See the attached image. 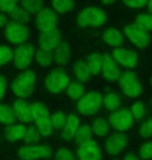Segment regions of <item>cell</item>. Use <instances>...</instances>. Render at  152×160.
I'll list each match as a JSON object with an SVG mask.
<instances>
[{
    "label": "cell",
    "instance_id": "1",
    "mask_svg": "<svg viewBox=\"0 0 152 160\" xmlns=\"http://www.w3.org/2000/svg\"><path fill=\"white\" fill-rule=\"evenodd\" d=\"M37 77L32 71H24L14 80L12 85L14 94L19 98H27L35 88Z\"/></svg>",
    "mask_w": 152,
    "mask_h": 160
},
{
    "label": "cell",
    "instance_id": "2",
    "mask_svg": "<svg viewBox=\"0 0 152 160\" xmlns=\"http://www.w3.org/2000/svg\"><path fill=\"white\" fill-rule=\"evenodd\" d=\"M106 20L105 12L101 8L89 6L83 8L77 16V24L80 27H98Z\"/></svg>",
    "mask_w": 152,
    "mask_h": 160
},
{
    "label": "cell",
    "instance_id": "3",
    "mask_svg": "<svg viewBox=\"0 0 152 160\" xmlns=\"http://www.w3.org/2000/svg\"><path fill=\"white\" fill-rule=\"evenodd\" d=\"M31 109L37 129L40 131L42 136L51 135L53 127L51 125V116L47 108L41 103H34L31 105Z\"/></svg>",
    "mask_w": 152,
    "mask_h": 160
},
{
    "label": "cell",
    "instance_id": "4",
    "mask_svg": "<svg viewBox=\"0 0 152 160\" xmlns=\"http://www.w3.org/2000/svg\"><path fill=\"white\" fill-rule=\"evenodd\" d=\"M103 104V97L96 92H88L79 99L77 103V108L82 114L95 113L101 108Z\"/></svg>",
    "mask_w": 152,
    "mask_h": 160
},
{
    "label": "cell",
    "instance_id": "5",
    "mask_svg": "<svg viewBox=\"0 0 152 160\" xmlns=\"http://www.w3.org/2000/svg\"><path fill=\"white\" fill-rule=\"evenodd\" d=\"M120 85L123 92L128 97H138L142 94V85L134 73L124 71L120 75Z\"/></svg>",
    "mask_w": 152,
    "mask_h": 160
},
{
    "label": "cell",
    "instance_id": "6",
    "mask_svg": "<svg viewBox=\"0 0 152 160\" xmlns=\"http://www.w3.org/2000/svg\"><path fill=\"white\" fill-rule=\"evenodd\" d=\"M46 85L47 88L51 92L59 94L66 89L69 85V77L63 70L55 69L51 71L46 79Z\"/></svg>",
    "mask_w": 152,
    "mask_h": 160
},
{
    "label": "cell",
    "instance_id": "7",
    "mask_svg": "<svg viewBox=\"0 0 152 160\" xmlns=\"http://www.w3.org/2000/svg\"><path fill=\"white\" fill-rule=\"evenodd\" d=\"M18 155L22 160L47 159L51 155V149L48 146H24L19 149Z\"/></svg>",
    "mask_w": 152,
    "mask_h": 160
},
{
    "label": "cell",
    "instance_id": "8",
    "mask_svg": "<svg viewBox=\"0 0 152 160\" xmlns=\"http://www.w3.org/2000/svg\"><path fill=\"white\" fill-rule=\"evenodd\" d=\"M5 34L8 40L13 44H23L28 40V30L26 26L14 20L6 24Z\"/></svg>",
    "mask_w": 152,
    "mask_h": 160
},
{
    "label": "cell",
    "instance_id": "9",
    "mask_svg": "<svg viewBox=\"0 0 152 160\" xmlns=\"http://www.w3.org/2000/svg\"><path fill=\"white\" fill-rule=\"evenodd\" d=\"M124 33L126 38L138 48H145L149 45L150 39L147 31L142 29L135 23L129 24L128 26H126L124 29Z\"/></svg>",
    "mask_w": 152,
    "mask_h": 160
},
{
    "label": "cell",
    "instance_id": "10",
    "mask_svg": "<svg viewBox=\"0 0 152 160\" xmlns=\"http://www.w3.org/2000/svg\"><path fill=\"white\" fill-rule=\"evenodd\" d=\"M134 120V119L129 109H119L109 116L108 123L114 129L124 131L132 126Z\"/></svg>",
    "mask_w": 152,
    "mask_h": 160
},
{
    "label": "cell",
    "instance_id": "11",
    "mask_svg": "<svg viewBox=\"0 0 152 160\" xmlns=\"http://www.w3.org/2000/svg\"><path fill=\"white\" fill-rule=\"evenodd\" d=\"M56 24L57 16L52 9L43 8L38 12L37 18H35V26L39 30H41V32L53 29L56 27Z\"/></svg>",
    "mask_w": 152,
    "mask_h": 160
},
{
    "label": "cell",
    "instance_id": "12",
    "mask_svg": "<svg viewBox=\"0 0 152 160\" xmlns=\"http://www.w3.org/2000/svg\"><path fill=\"white\" fill-rule=\"evenodd\" d=\"M34 56V48L31 45H21L15 50L13 59H14L15 66L18 69H26Z\"/></svg>",
    "mask_w": 152,
    "mask_h": 160
},
{
    "label": "cell",
    "instance_id": "13",
    "mask_svg": "<svg viewBox=\"0 0 152 160\" xmlns=\"http://www.w3.org/2000/svg\"><path fill=\"white\" fill-rule=\"evenodd\" d=\"M61 43V37L59 29L55 27L48 31H44L39 37V44L42 49L51 51L54 50Z\"/></svg>",
    "mask_w": 152,
    "mask_h": 160
},
{
    "label": "cell",
    "instance_id": "14",
    "mask_svg": "<svg viewBox=\"0 0 152 160\" xmlns=\"http://www.w3.org/2000/svg\"><path fill=\"white\" fill-rule=\"evenodd\" d=\"M77 157L79 160H100L101 151L94 140H89L79 146L77 150Z\"/></svg>",
    "mask_w": 152,
    "mask_h": 160
},
{
    "label": "cell",
    "instance_id": "15",
    "mask_svg": "<svg viewBox=\"0 0 152 160\" xmlns=\"http://www.w3.org/2000/svg\"><path fill=\"white\" fill-rule=\"evenodd\" d=\"M113 58L117 60L121 65L128 67V68H134L138 63V55L134 51L120 49L117 48L113 51Z\"/></svg>",
    "mask_w": 152,
    "mask_h": 160
},
{
    "label": "cell",
    "instance_id": "16",
    "mask_svg": "<svg viewBox=\"0 0 152 160\" xmlns=\"http://www.w3.org/2000/svg\"><path fill=\"white\" fill-rule=\"evenodd\" d=\"M127 137L122 133H117L111 136L105 142V150L109 154L117 155L118 153L123 151L127 146Z\"/></svg>",
    "mask_w": 152,
    "mask_h": 160
},
{
    "label": "cell",
    "instance_id": "17",
    "mask_svg": "<svg viewBox=\"0 0 152 160\" xmlns=\"http://www.w3.org/2000/svg\"><path fill=\"white\" fill-rule=\"evenodd\" d=\"M101 70L103 76L109 81H115L121 75L118 65L116 63V60L113 58V56H109L107 54L103 55V63Z\"/></svg>",
    "mask_w": 152,
    "mask_h": 160
},
{
    "label": "cell",
    "instance_id": "18",
    "mask_svg": "<svg viewBox=\"0 0 152 160\" xmlns=\"http://www.w3.org/2000/svg\"><path fill=\"white\" fill-rule=\"evenodd\" d=\"M14 110L16 119H18L23 123H29L34 120V114H32L31 105L25 103L23 100H17L14 103Z\"/></svg>",
    "mask_w": 152,
    "mask_h": 160
},
{
    "label": "cell",
    "instance_id": "19",
    "mask_svg": "<svg viewBox=\"0 0 152 160\" xmlns=\"http://www.w3.org/2000/svg\"><path fill=\"white\" fill-rule=\"evenodd\" d=\"M78 128H79L78 118L76 116H74V114L68 116L66 125H65V127H64V133H63L64 138L66 140H71L72 138H74Z\"/></svg>",
    "mask_w": 152,
    "mask_h": 160
},
{
    "label": "cell",
    "instance_id": "20",
    "mask_svg": "<svg viewBox=\"0 0 152 160\" xmlns=\"http://www.w3.org/2000/svg\"><path fill=\"white\" fill-rule=\"evenodd\" d=\"M26 133V128L23 125H11L4 130V136L8 142H16L18 139L24 138Z\"/></svg>",
    "mask_w": 152,
    "mask_h": 160
},
{
    "label": "cell",
    "instance_id": "21",
    "mask_svg": "<svg viewBox=\"0 0 152 160\" xmlns=\"http://www.w3.org/2000/svg\"><path fill=\"white\" fill-rule=\"evenodd\" d=\"M123 34L117 29L114 28H109V29L105 30L103 33V41L109 46L114 48H119L123 44Z\"/></svg>",
    "mask_w": 152,
    "mask_h": 160
},
{
    "label": "cell",
    "instance_id": "22",
    "mask_svg": "<svg viewBox=\"0 0 152 160\" xmlns=\"http://www.w3.org/2000/svg\"><path fill=\"white\" fill-rule=\"evenodd\" d=\"M90 76H91V72L86 62L83 60H78L74 65V77L77 80V82H86L90 79Z\"/></svg>",
    "mask_w": 152,
    "mask_h": 160
},
{
    "label": "cell",
    "instance_id": "23",
    "mask_svg": "<svg viewBox=\"0 0 152 160\" xmlns=\"http://www.w3.org/2000/svg\"><path fill=\"white\" fill-rule=\"evenodd\" d=\"M52 55L53 60H55L59 65H66L70 59V48L65 42H61L54 49Z\"/></svg>",
    "mask_w": 152,
    "mask_h": 160
},
{
    "label": "cell",
    "instance_id": "24",
    "mask_svg": "<svg viewBox=\"0 0 152 160\" xmlns=\"http://www.w3.org/2000/svg\"><path fill=\"white\" fill-rule=\"evenodd\" d=\"M103 63V56L99 53H93L88 57L86 65H88L91 75H97L99 74L102 69Z\"/></svg>",
    "mask_w": 152,
    "mask_h": 160
},
{
    "label": "cell",
    "instance_id": "25",
    "mask_svg": "<svg viewBox=\"0 0 152 160\" xmlns=\"http://www.w3.org/2000/svg\"><path fill=\"white\" fill-rule=\"evenodd\" d=\"M16 122V117L13 108L6 104H0V123L11 126Z\"/></svg>",
    "mask_w": 152,
    "mask_h": 160
},
{
    "label": "cell",
    "instance_id": "26",
    "mask_svg": "<svg viewBox=\"0 0 152 160\" xmlns=\"http://www.w3.org/2000/svg\"><path fill=\"white\" fill-rule=\"evenodd\" d=\"M85 92H86V88L82 83L79 82H71L69 83L67 88V92L69 95V97L71 99H80L85 96Z\"/></svg>",
    "mask_w": 152,
    "mask_h": 160
},
{
    "label": "cell",
    "instance_id": "27",
    "mask_svg": "<svg viewBox=\"0 0 152 160\" xmlns=\"http://www.w3.org/2000/svg\"><path fill=\"white\" fill-rule=\"evenodd\" d=\"M74 138H75L76 142H78L80 145L86 142H89V140H93V130L88 125L79 126Z\"/></svg>",
    "mask_w": 152,
    "mask_h": 160
},
{
    "label": "cell",
    "instance_id": "28",
    "mask_svg": "<svg viewBox=\"0 0 152 160\" xmlns=\"http://www.w3.org/2000/svg\"><path fill=\"white\" fill-rule=\"evenodd\" d=\"M11 17L14 19V21L18 22V23H21V24H26L28 22L30 21V14L29 12H27L25 9H23L21 8L20 5H17V8H16L13 12L11 15Z\"/></svg>",
    "mask_w": 152,
    "mask_h": 160
},
{
    "label": "cell",
    "instance_id": "29",
    "mask_svg": "<svg viewBox=\"0 0 152 160\" xmlns=\"http://www.w3.org/2000/svg\"><path fill=\"white\" fill-rule=\"evenodd\" d=\"M34 56L37 62L42 66H49L53 62V55L51 53V51L44 50L42 48L37 49L34 53Z\"/></svg>",
    "mask_w": 152,
    "mask_h": 160
},
{
    "label": "cell",
    "instance_id": "30",
    "mask_svg": "<svg viewBox=\"0 0 152 160\" xmlns=\"http://www.w3.org/2000/svg\"><path fill=\"white\" fill-rule=\"evenodd\" d=\"M19 5L30 14V12H37L42 11L44 3L42 1H39V0H23V1L19 3Z\"/></svg>",
    "mask_w": 152,
    "mask_h": 160
},
{
    "label": "cell",
    "instance_id": "31",
    "mask_svg": "<svg viewBox=\"0 0 152 160\" xmlns=\"http://www.w3.org/2000/svg\"><path fill=\"white\" fill-rule=\"evenodd\" d=\"M51 4H52L54 11L60 12V14L69 12L75 8V3L73 1H70V0H55V1L51 2Z\"/></svg>",
    "mask_w": 152,
    "mask_h": 160
},
{
    "label": "cell",
    "instance_id": "32",
    "mask_svg": "<svg viewBox=\"0 0 152 160\" xmlns=\"http://www.w3.org/2000/svg\"><path fill=\"white\" fill-rule=\"evenodd\" d=\"M42 137V134L40 133L37 128L34 126L28 127L26 129V133H25L24 140L28 146H34V143L39 142Z\"/></svg>",
    "mask_w": 152,
    "mask_h": 160
},
{
    "label": "cell",
    "instance_id": "33",
    "mask_svg": "<svg viewBox=\"0 0 152 160\" xmlns=\"http://www.w3.org/2000/svg\"><path fill=\"white\" fill-rule=\"evenodd\" d=\"M93 132L98 136H104L108 133V123L104 119H97L93 123Z\"/></svg>",
    "mask_w": 152,
    "mask_h": 160
},
{
    "label": "cell",
    "instance_id": "34",
    "mask_svg": "<svg viewBox=\"0 0 152 160\" xmlns=\"http://www.w3.org/2000/svg\"><path fill=\"white\" fill-rule=\"evenodd\" d=\"M135 24L145 31L152 30V15L140 14L135 19Z\"/></svg>",
    "mask_w": 152,
    "mask_h": 160
},
{
    "label": "cell",
    "instance_id": "35",
    "mask_svg": "<svg viewBox=\"0 0 152 160\" xmlns=\"http://www.w3.org/2000/svg\"><path fill=\"white\" fill-rule=\"evenodd\" d=\"M103 105L108 110H115L120 106V98L118 97V95L114 94V92L107 94L103 98Z\"/></svg>",
    "mask_w": 152,
    "mask_h": 160
},
{
    "label": "cell",
    "instance_id": "36",
    "mask_svg": "<svg viewBox=\"0 0 152 160\" xmlns=\"http://www.w3.org/2000/svg\"><path fill=\"white\" fill-rule=\"evenodd\" d=\"M67 122V117L63 111H56L51 116V125L55 129H61L65 127Z\"/></svg>",
    "mask_w": 152,
    "mask_h": 160
},
{
    "label": "cell",
    "instance_id": "37",
    "mask_svg": "<svg viewBox=\"0 0 152 160\" xmlns=\"http://www.w3.org/2000/svg\"><path fill=\"white\" fill-rule=\"evenodd\" d=\"M130 112L132 117H134V119L140 120L142 118H144L145 114H146V107H145V105L142 102H137V103H134L131 106Z\"/></svg>",
    "mask_w": 152,
    "mask_h": 160
},
{
    "label": "cell",
    "instance_id": "38",
    "mask_svg": "<svg viewBox=\"0 0 152 160\" xmlns=\"http://www.w3.org/2000/svg\"><path fill=\"white\" fill-rule=\"evenodd\" d=\"M17 5L18 2L14 0H0V12H3L6 16L11 15Z\"/></svg>",
    "mask_w": 152,
    "mask_h": 160
},
{
    "label": "cell",
    "instance_id": "39",
    "mask_svg": "<svg viewBox=\"0 0 152 160\" xmlns=\"http://www.w3.org/2000/svg\"><path fill=\"white\" fill-rule=\"evenodd\" d=\"M13 55L14 53L11 48L8 46H0V66L11 62L13 59Z\"/></svg>",
    "mask_w": 152,
    "mask_h": 160
},
{
    "label": "cell",
    "instance_id": "40",
    "mask_svg": "<svg viewBox=\"0 0 152 160\" xmlns=\"http://www.w3.org/2000/svg\"><path fill=\"white\" fill-rule=\"evenodd\" d=\"M140 157L144 160L152 158V142H147L142 145L140 149Z\"/></svg>",
    "mask_w": 152,
    "mask_h": 160
},
{
    "label": "cell",
    "instance_id": "41",
    "mask_svg": "<svg viewBox=\"0 0 152 160\" xmlns=\"http://www.w3.org/2000/svg\"><path fill=\"white\" fill-rule=\"evenodd\" d=\"M55 160H76L75 156L71 151L67 149L57 150L55 154Z\"/></svg>",
    "mask_w": 152,
    "mask_h": 160
},
{
    "label": "cell",
    "instance_id": "42",
    "mask_svg": "<svg viewBox=\"0 0 152 160\" xmlns=\"http://www.w3.org/2000/svg\"><path fill=\"white\" fill-rule=\"evenodd\" d=\"M141 135L143 137L152 136V119H149L141 126Z\"/></svg>",
    "mask_w": 152,
    "mask_h": 160
},
{
    "label": "cell",
    "instance_id": "43",
    "mask_svg": "<svg viewBox=\"0 0 152 160\" xmlns=\"http://www.w3.org/2000/svg\"><path fill=\"white\" fill-rule=\"evenodd\" d=\"M124 3L125 5L131 8H142L147 6L148 1H146V0H131V1H124Z\"/></svg>",
    "mask_w": 152,
    "mask_h": 160
},
{
    "label": "cell",
    "instance_id": "44",
    "mask_svg": "<svg viewBox=\"0 0 152 160\" xmlns=\"http://www.w3.org/2000/svg\"><path fill=\"white\" fill-rule=\"evenodd\" d=\"M6 89V80L3 76L0 74V100L3 98Z\"/></svg>",
    "mask_w": 152,
    "mask_h": 160
},
{
    "label": "cell",
    "instance_id": "45",
    "mask_svg": "<svg viewBox=\"0 0 152 160\" xmlns=\"http://www.w3.org/2000/svg\"><path fill=\"white\" fill-rule=\"evenodd\" d=\"M8 24V16L3 12H0V27Z\"/></svg>",
    "mask_w": 152,
    "mask_h": 160
},
{
    "label": "cell",
    "instance_id": "46",
    "mask_svg": "<svg viewBox=\"0 0 152 160\" xmlns=\"http://www.w3.org/2000/svg\"><path fill=\"white\" fill-rule=\"evenodd\" d=\"M124 160H140V159H139L134 154H132V153H129V154H127V155L125 156Z\"/></svg>",
    "mask_w": 152,
    "mask_h": 160
},
{
    "label": "cell",
    "instance_id": "47",
    "mask_svg": "<svg viewBox=\"0 0 152 160\" xmlns=\"http://www.w3.org/2000/svg\"><path fill=\"white\" fill-rule=\"evenodd\" d=\"M147 9L149 12V14L152 15V1H148L147 3Z\"/></svg>",
    "mask_w": 152,
    "mask_h": 160
},
{
    "label": "cell",
    "instance_id": "48",
    "mask_svg": "<svg viewBox=\"0 0 152 160\" xmlns=\"http://www.w3.org/2000/svg\"><path fill=\"white\" fill-rule=\"evenodd\" d=\"M151 85H152V78H151Z\"/></svg>",
    "mask_w": 152,
    "mask_h": 160
},
{
    "label": "cell",
    "instance_id": "49",
    "mask_svg": "<svg viewBox=\"0 0 152 160\" xmlns=\"http://www.w3.org/2000/svg\"><path fill=\"white\" fill-rule=\"evenodd\" d=\"M151 104H152V101H151Z\"/></svg>",
    "mask_w": 152,
    "mask_h": 160
}]
</instances>
